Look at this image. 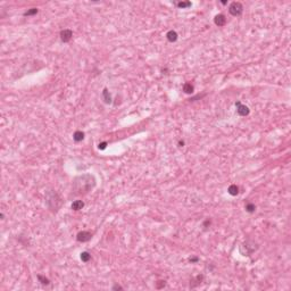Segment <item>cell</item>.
Returning <instances> with one entry per match:
<instances>
[{
	"label": "cell",
	"mask_w": 291,
	"mask_h": 291,
	"mask_svg": "<svg viewBox=\"0 0 291 291\" xmlns=\"http://www.w3.org/2000/svg\"><path fill=\"white\" fill-rule=\"evenodd\" d=\"M96 187V179L91 174H83L73 181L72 191L75 196L87 195Z\"/></svg>",
	"instance_id": "6da1fadb"
},
{
	"label": "cell",
	"mask_w": 291,
	"mask_h": 291,
	"mask_svg": "<svg viewBox=\"0 0 291 291\" xmlns=\"http://www.w3.org/2000/svg\"><path fill=\"white\" fill-rule=\"evenodd\" d=\"M45 201H47V206L48 208L51 210V212H57L60 206H62V198L59 197V195L54 191V190H49L47 191V195H45Z\"/></svg>",
	"instance_id": "7a4b0ae2"
},
{
	"label": "cell",
	"mask_w": 291,
	"mask_h": 291,
	"mask_svg": "<svg viewBox=\"0 0 291 291\" xmlns=\"http://www.w3.org/2000/svg\"><path fill=\"white\" fill-rule=\"evenodd\" d=\"M242 12H244V6L239 1H233L229 6V13L232 16H240L242 14Z\"/></svg>",
	"instance_id": "3957f363"
},
{
	"label": "cell",
	"mask_w": 291,
	"mask_h": 291,
	"mask_svg": "<svg viewBox=\"0 0 291 291\" xmlns=\"http://www.w3.org/2000/svg\"><path fill=\"white\" fill-rule=\"evenodd\" d=\"M240 248H246V250H242V251H241V254H242L244 256H250L254 251H256V250H257L258 246H257V244H255L254 241L248 240V241H246L245 244H242Z\"/></svg>",
	"instance_id": "277c9868"
},
{
	"label": "cell",
	"mask_w": 291,
	"mask_h": 291,
	"mask_svg": "<svg viewBox=\"0 0 291 291\" xmlns=\"http://www.w3.org/2000/svg\"><path fill=\"white\" fill-rule=\"evenodd\" d=\"M91 238H92V233L89 231H81L76 235V240L79 242H88L91 240Z\"/></svg>",
	"instance_id": "5b68a950"
},
{
	"label": "cell",
	"mask_w": 291,
	"mask_h": 291,
	"mask_svg": "<svg viewBox=\"0 0 291 291\" xmlns=\"http://www.w3.org/2000/svg\"><path fill=\"white\" fill-rule=\"evenodd\" d=\"M235 107H237V112H238V114H239L240 116H247V115H249V113H250L249 107L246 106V105H242L240 101H237V102H235Z\"/></svg>",
	"instance_id": "8992f818"
},
{
	"label": "cell",
	"mask_w": 291,
	"mask_h": 291,
	"mask_svg": "<svg viewBox=\"0 0 291 291\" xmlns=\"http://www.w3.org/2000/svg\"><path fill=\"white\" fill-rule=\"evenodd\" d=\"M72 37H73V32H72V30H69V28H65V30L60 31V40H62L63 42H69V41H71V39H72Z\"/></svg>",
	"instance_id": "52a82bcc"
},
{
	"label": "cell",
	"mask_w": 291,
	"mask_h": 291,
	"mask_svg": "<svg viewBox=\"0 0 291 291\" xmlns=\"http://www.w3.org/2000/svg\"><path fill=\"white\" fill-rule=\"evenodd\" d=\"M214 23H215V25H217V26H224V25L226 24V18H225V16H224L223 14H218V15L215 16Z\"/></svg>",
	"instance_id": "ba28073f"
},
{
	"label": "cell",
	"mask_w": 291,
	"mask_h": 291,
	"mask_svg": "<svg viewBox=\"0 0 291 291\" xmlns=\"http://www.w3.org/2000/svg\"><path fill=\"white\" fill-rule=\"evenodd\" d=\"M202 280H203V275H202V274L197 275L196 277H193V279L190 281V288H196L197 286H199V284L201 283Z\"/></svg>",
	"instance_id": "9c48e42d"
},
{
	"label": "cell",
	"mask_w": 291,
	"mask_h": 291,
	"mask_svg": "<svg viewBox=\"0 0 291 291\" xmlns=\"http://www.w3.org/2000/svg\"><path fill=\"white\" fill-rule=\"evenodd\" d=\"M166 38H167V40H168L170 42H175V41L178 40V38H179V34L176 33V31L170 30V31L166 33Z\"/></svg>",
	"instance_id": "30bf717a"
},
{
	"label": "cell",
	"mask_w": 291,
	"mask_h": 291,
	"mask_svg": "<svg viewBox=\"0 0 291 291\" xmlns=\"http://www.w3.org/2000/svg\"><path fill=\"white\" fill-rule=\"evenodd\" d=\"M102 99H104V101L106 104H111L112 102V96H111V93H109V91H108L107 88H105V89L102 90Z\"/></svg>",
	"instance_id": "8fae6325"
},
{
	"label": "cell",
	"mask_w": 291,
	"mask_h": 291,
	"mask_svg": "<svg viewBox=\"0 0 291 291\" xmlns=\"http://www.w3.org/2000/svg\"><path fill=\"white\" fill-rule=\"evenodd\" d=\"M84 139V133L82 131H75L73 134V140L75 142H81Z\"/></svg>",
	"instance_id": "7c38bea8"
},
{
	"label": "cell",
	"mask_w": 291,
	"mask_h": 291,
	"mask_svg": "<svg viewBox=\"0 0 291 291\" xmlns=\"http://www.w3.org/2000/svg\"><path fill=\"white\" fill-rule=\"evenodd\" d=\"M227 192L231 195V196H237L239 193V187L237 184H231L227 189Z\"/></svg>",
	"instance_id": "4fadbf2b"
},
{
	"label": "cell",
	"mask_w": 291,
	"mask_h": 291,
	"mask_svg": "<svg viewBox=\"0 0 291 291\" xmlns=\"http://www.w3.org/2000/svg\"><path fill=\"white\" fill-rule=\"evenodd\" d=\"M83 207H84V202L82 201V200H75L72 203V209L73 210H80Z\"/></svg>",
	"instance_id": "5bb4252c"
},
{
	"label": "cell",
	"mask_w": 291,
	"mask_h": 291,
	"mask_svg": "<svg viewBox=\"0 0 291 291\" xmlns=\"http://www.w3.org/2000/svg\"><path fill=\"white\" fill-rule=\"evenodd\" d=\"M183 91H184L185 93L190 94V93H192V92L195 91V87H193L191 83L187 82V83H184V85H183Z\"/></svg>",
	"instance_id": "9a60e30c"
},
{
	"label": "cell",
	"mask_w": 291,
	"mask_h": 291,
	"mask_svg": "<svg viewBox=\"0 0 291 291\" xmlns=\"http://www.w3.org/2000/svg\"><path fill=\"white\" fill-rule=\"evenodd\" d=\"M175 5H176V7H179V8H189V7H191V1H179V2H175Z\"/></svg>",
	"instance_id": "2e32d148"
},
{
	"label": "cell",
	"mask_w": 291,
	"mask_h": 291,
	"mask_svg": "<svg viewBox=\"0 0 291 291\" xmlns=\"http://www.w3.org/2000/svg\"><path fill=\"white\" fill-rule=\"evenodd\" d=\"M81 260L82 262H84V263H88L90 259H91V255H90L88 251H83V252H81Z\"/></svg>",
	"instance_id": "e0dca14e"
},
{
	"label": "cell",
	"mask_w": 291,
	"mask_h": 291,
	"mask_svg": "<svg viewBox=\"0 0 291 291\" xmlns=\"http://www.w3.org/2000/svg\"><path fill=\"white\" fill-rule=\"evenodd\" d=\"M38 280L41 282V284H43V286H48L49 283H50V280L49 279H47L45 276H43V275H41V274H39L38 275Z\"/></svg>",
	"instance_id": "ac0fdd59"
},
{
	"label": "cell",
	"mask_w": 291,
	"mask_h": 291,
	"mask_svg": "<svg viewBox=\"0 0 291 291\" xmlns=\"http://www.w3.org/2000/svg\"><path fill=\"white\" fill-rule=\"evenodd\" d=\"M38 12H39L38 8H31V9H28L27 12L24 13V16H33V15H37Z\"/></svg>",
	"instance_id": "d6986e66"
},
{
	"label": "cell",
	"mask_w": 291,
	"mask_h": 291,
	"mask_svg": "<svg viewBox=\"0 0 291 291\" xmlns=\"http://www.w3.org/2000/svg\"><path fill=\"white\" fill-rule=\"evenodd\" d=\"M255 210H256V206H255V203L249 202V203H247L246 205V212H248V213H254Z\"/></svg>",
	"instance_id": "ffe728a7"
},
{
	"label": "cell",
	"mask_w": 291,
	"mask_h": 291,
	"mask_svg": "<svg viewBox=\"0 0 291 291\" xmlns=\"http://www.w3.org/2000/svg\"><path fill=\"white\" fill-rule=\"evenodd\" d=\"M166 286V281H163V280H159L156 282V288L157 289H161Z\"/></svg>",
	"instance_id": "44dd1931"
},
{
	"label": "cell",
	"mask_w": 291,
	"mask_h": 291,
	"mask_svg": "<svg viewBox=\"0 0 291 291\" xmlns=\"http://www.w3.org/2000/svg\"><path fill=\"white\" fill-rule=\"evenodd\" d=\"M98 148H99L100 150H105V149L107 148V142H106V141L100 142V143H99V146H98Z\"/></svg>",
	"instance_id": "7402d4cb"
},
{
	"label": "cell",
	"mask_w": 291,
	"mask_h": 291,
	"mask_svg": "<svg viewBox=\"0 0 291 291\" xmlns=\"http://www.w3.org/2000/svg\"><path fill=\"white\" fill-rule=\"evenodd\" d=\"M189 260H190L191 263H196V262H198V260H199V258H198V257H190V258H189Z\"/></svg>",
	"instance_id": "603a6c76"
},
{
	"label": "cell",
	"mask_w": 291,
	"mask_h": 291,
	"mask_svg": "<svg viewBox=\"0 0 291 291\" xmlns=\"http://www.w3.org/2000/svg\"><path fill=\"white\" fill-rule=\"evenodd\" d=\"M113 290H123V288H122L121 286H118V284H115V286L113 287Z\"/></svg>",
	"instance_id": "cb8c5ba5"
},
{
	"label": "cell",
	"mask_w": 291,
	"mask_h": 291,
	"mask_svg": "<svg viewBox=\"0 0 291 291\" xmlns=\"http://www.w3.org/2000/svg\"><path fill=\"white\" fill-rule=\"evenodd\" d=\"M210 223H212V222H210V220H206V221L203 222V227H207V226H209V225H210Z\"/></svg>",
	"instance_id": "d4e9b609"
},
{
	"label": "cell",
	"mask_w": 291,
	"mask_h": 291,
	"mask_svg": "<svg viewBox=\"0 0 291 291\" xmlns=\"http://www.w3.org/2000/svg\"><path fill=\"white\" fill-rule=\"evenodd\" d=\"M179 146H180V147H183V146H184V141H183V140H180V141H179Z\"/></svg>",
	"instance_id": "484cf974"
},
{
	"label": "cell",
	"mask_w": 291,
	"mask_h": 291,
	"mask_svg": "<svg viewBox=\"0 0 291 291\" xmlns=\"http://www.w3.org/2000/svg\"><path fill=\"white\" fill-rule=\"evenodd\" d=\"M0 218H1V220H5V215H3V214H2V213H1V214H0Z\"/></svg>",
	"instance_id": "4316f807"
},
{
	"label": "cell",
	"mask_w": 291,
	"mask_h": 291,
	"mask_svg": "<svg viewBox=\"0 0 291 291\" xmlns=\"http://www.w3.org/2000/svg\"><path fill=\"white\" fill-rule=\"evenodd\" d=\"M221 2H222V5H226V1H225V0H223V1H221Z\"/></svg>",
	"instance_id": "83f0119b"
}]
</instances>
